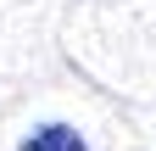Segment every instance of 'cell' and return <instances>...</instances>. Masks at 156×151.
I'll use <instances>...</instances> for the list:
<instances>
[{
    "mask_svg": "<svg viewBox=\"0 0 156 151\" xmlns=\"http://www.w3.org/2000/svg\"><path fill=\"white\" fill-rule=\"evenodd\" d=\"M17 151H89V145H84L78 129H67V123H45V129H34Z\"/></svg>",
    "mask_w": 156,
    "mask_h": 151,
    "instance_id": "6da1fadb",
    "label": "cell"
}]
</instances>
